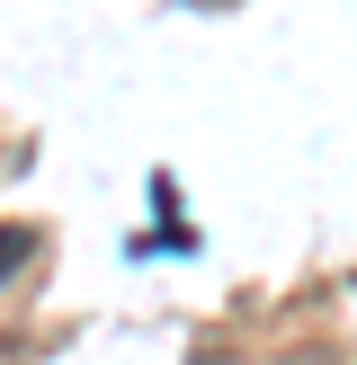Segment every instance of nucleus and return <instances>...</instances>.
Listing matches in <instances>:
<instances>
[{
    "label": "nucleus",
    "mask_w": 357,
    "mask_h": 365,
    "mask_svg": "<svg viewBox=\"0 0 357 365\" xmlns=\"http://www.w3.org/2000/svg\"><path fill=\"white\" fill-rule=\"evenodd\" d=\"M27 250H36V232L9 223V232H0V277H18V267H27Z\"/></svg>",
    "instance_id": "1"
}]
</instances>
